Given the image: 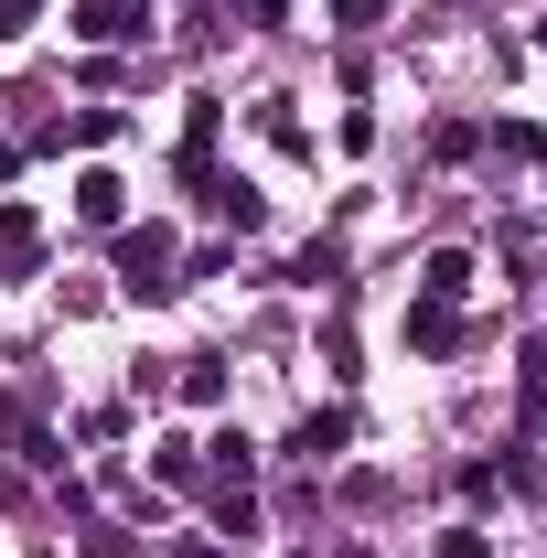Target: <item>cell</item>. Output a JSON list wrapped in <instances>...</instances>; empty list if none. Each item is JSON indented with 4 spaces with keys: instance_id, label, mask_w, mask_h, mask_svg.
<instances>
[{
    "instance_id": "1",
    "label": "cell",
    "mask_w": 547,
    "mask_h": 558,
    "mask_svg": "<svg viewBox=\"0 0 547 558\" xmlns=\"http://www.w3.org/2000/svg\"><path fill=\"white\" fill-rule=\"evenodd\" d=\"M119 279H130V301H172L183 279H172V226H119Z\"/></svg>"
},
{
    "instance_id": "2",
    "label": "cell",
    "mask_w": 547,
    "mask_h": 558,
    "mask_svg": "<svg viewBox=\"0 0 547 558\" xmlns=\"http://www.w3.org/2000/svg\"><path fill=\"white\" fill-rule=\"evenodd\" d=\"M75 33H86V44H130V33H150V11H139V0H86Z\"/></svg>"
},
{
    "instance_id": "3",
    "label": "cell",
    "mask_w": 547,
    "mask_h": 558,
    "mask_svg": "<svg viewBox=\"0 0 547 558\" xmlns=\"http://www.w3.org/2000/svg\"><path fill=\"white\" fill-rule=\"evenodd\" d=\"M343 440H354V418H343V409H312L301 429H290V451H301V462H333Z\"/></svg>"
},
{
    "instance_id": "4",
    "label": "cell",
    "mask_w": 547,
    "mask_h": 558,
    "mask_svg": "<svg viewBox=\"0 0 547 558\" xmlns=\"http://www.w3.org/2000/svg\"><path fill=\"white\" fill-rule=\"evenodd\" d=\"M75 215H86V226H119V215H130V183H119V172H86V183H75Z\"/></svg>"
},
{
    "instance_id": "5",
    "label": "cell",
    "mask_w": 547,
    "mask_h": 558,
    "mask_svg": "<svg viewBox=\"0 0 547 558\" xmlns=\"http://www.w3.org/2000/svg\"><path fill=\"white\" fill-rule=\"evenodd\" d=\"M409 344H418V354H451V344H462V323H451V301H418V312H409Z\"/></svg>"
},
{
    "instance_id": "6",
    "label": "cell",
    "mask_w": 547,
    "mask_h": 558,
    "mask_svg": "<svg viewBox=\"0 0 547 558\" xmlns=\"http://www.w3.org/2000/svg\"><path fill=\"white\" fill-rule=\"evenodd\" d=\"M462 290H473V258H462V247H440L429 279H418V301H462Z\"/></svg>"
},
{
    "instance_id": "7",
    "label": "cell",
    "mask_w": 547,
    "mask_h": 558,
    "mask_svg": "<svg viewBox=\"0 0 547 558\" xmlns=\"http://www.w3.org/2000/svg\"><path fill=\"white\" fill-rule=\"evenodd\" d=\"M183 398H194V409H215V398H226V365H215V354H194V365H183Z\"/></svg>"
},
{
    "instance_id": "8",
    "label": "cell",
    "mask_w": 547,
    "mask_h": 558,
    "mask_svg": "<svg viewBox=\"0 0 547 558\" xmlns=\"http://www.w3.org/2000/svg\"><path fill=\"white\" fill-rule=\"evenodd\" d=\"M65 140H75V150H97V140H119V108H75V119H65Z\"/></svg>"
},
{
    "instance_id": "9",
    "label": "cell",
    "mask_w": 547,
    "mask_h": 558,
    "mask_svg": "<svg viewBox=\"0 0 547 558\" xmlns=\"http://www.w3.org/2000/svg\"><path fill=\"white\" fill-rule=\"evenodd\" d=\"M440 558H494V537H483V526H451V537H440Z\"/></svg>"
},
{
    "instance_id": "10",
    "label": "cell",
    "mask_w": 547,
    "mask_h": 558,
    "mask_svg": "<svg viewBox=\"0 0 547 558\" xmlns=\"http://www.w3.org/2000/svg\"><path fill=\"white\" fill-rule=\"evenodd\" d=\"M33 11H44V0H0V44H22V33H33Z\"/></svg>"
},
{
    "instance_id": "11",
    "label": "cell",
    "mask_w": 547,
    "mask_h": 558,
    "mask_svg": "<svg viewBox=\"0 0 547 558\" xmlns=\"http://www.w3.org/2000/svg\"><path fill=\"white\" fill-rule=\"evenodd\" d=\"M172 558H226V548H215V537H183V548H172Z\"/></svg>"
},
{
    "instance_id": "12",
    "label": "cell",
    "mask_w": 547,
    "mask_h": 558,
    "mask_svg": "<svg viewBox=\"0 0 547 558\" xmlns=\"http://www.w3.org/2000/svg\"><path fill=\"white\" fill-rule=\"evenodd\" d=\"M333 11H354V22H376V0H333Z\"/></svg>"
},
{
    "instance_id": "13",
    "label": "cell",
    "mask_w": 547,
    "mask_h": 558,
    "mask_svg": "<svg viewBox=\"0 0 547 558\" xmlns=\"http://www.w3.org/2000/svg\"><path fill=\"white\" fill-rule=\"evenodd\" d=\"M537 54H547V33H537Z\"/></svg>"
}]
</instances>
